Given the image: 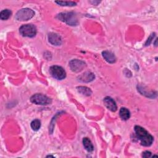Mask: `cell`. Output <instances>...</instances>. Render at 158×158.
I'll list each match as a JSON object with an SVG mask.
<instances>
[{
	"instance_id": "obj_5",
	"label": "cell",
	"mask_w": 158,
	"mask_h": 158,
	"mask_svg": "<svg viewBox=\"0 0 158 158\" xmlns=\"http://www.w3.org/2000/svg\"><path fill=\"white\" fill-rule=\"evenodd\" d=\"M30 101L37 105H48L52 102V99L46 95L37 93L30 98Z\"/></svg>"
},
{
	"instance_id": "obj_7",
	"label": "cell",
	"mask_w": 158,
	"mask_h": 158,
	"mask_svg": "<svg viewBox=\"0 0 158 158\" xmlns=\"http://www.w3.org/2000/svg\"><path fill=\"white\" fill-rule=\"evenodd\" d=\"M69 65L72 71L74 72H79L85 68L86 63L79 59H73L69 63Z\"/></svg>"
},
{
	"instance_id": "obj_18",
	"label": "cell",
	"mask_w": 158,
	"mask_h": 158,
	"mask_svg": "<svg viewBox=\"0 0 158 158\" xmlns=\"http://www.w3.org/2000/svg\"><path fill=\"white\" fill-rule=\"evenodd\" d=\"M154 36H155V33H152V34L149 36V37L148 38V40L146 41V43H145V46H148V45H149V44H150V43H151L152 40L154 38Z\"/></svg>"
},
{
	"instance_id": "obj_8",
	"label": "cell",
	"mask_w": 158,
	"mask_h": 158,
	"mask_svg": "<svg viewBox=\"0 0 158 158\" xmlns=\"http://www.w3.org/2000/svg\"><path fill=\"white\" fill-rule=\"evenodd\" d=\"M103 101H104V105L109 110H110L112 112H115L117 110V104L115 101L112 98L107 96L104 98Z\"/></svg>"
},
{
	"instance_id": "obj_15",
	"label": "cell",
	"mask_w": 158,
	"mask_h": 158,
	"mask_svg": "<svg viewBox=\"0 0 158 158\" xmlns=\"http://www.w3.org/2000/svg\"><path fill=\"white\" fill-rule=\"evenodd\" d=\"M12 12L9 9H4L2 10L0 12V19L2 20H7L11 15Z\"/></svg>"
},
{
	"instance_id": "obj_16",
	"label": "cell",
	"mask_w": 158,
	"mask_h": 158,
	"mask_svg": "<svg viewBox=\"0 0 158 158\" xmlns=\"http://www.w3.org/2000/svg\"><path fill=\"white\" fill-rule=\"evenodd\" d=\"M56 3L59 4L61 6H68V7H72L77 5V3L73 1H55Z\"/></svg>"
},
{
	"instance_id": "obj_13",
	"label": "cell",
	"mask_w": 158,
	"mask_h": 158,
	"mask_svg": "<svg viewBox=\"0 0 158 158\" xmlns=\"http://www.w3.org/2000/svg\"><path fill=\"white\" fill-rule=\"evenodd\" d=\"M77 91L79 93L81 94L82 95L89 96L92 94V91L91 90L90 88L86 87V86H80L77 87Z\"/></svg>"
},
{
	"instance_id": "obj_10",
	"label": "cell",
	"mask_w": 158,
	"mask_h": 158,
	"mask_svg": "<svg viewBox=\"0 0 158 158\" xmlns=\"http://www.w3.org/2000/svg\"><path fill=\"white\" fill-rule=\"evenodd\" d=\"M102 56L106 61L110 64H113L116 61V57L114 53L109 51H104L102 52Z\"/></svg>"
},
{
	"instance_id": "obj_17",
	"label": "cell",
	"mask_w": 158,
	"mask_h": 158,
	"mask_svg": "<svg viewBox=\"0 0 158 158\" xmlns=\"http://www.w3.org/2000/svg\"><path fill=\"white\" fill-rule=\"evenodd\" d=\"M31 127L33 130L38 131L41 127V122L38 119H35L31 122Z\"/></svg>"
},
{
	"instance_id": "obj_20",
	"label": "cell",
	"mask_w": 158,
	"mask_h": 158,
	"mask_svg": "<svg viewBox=\"0 0 158 158\" xmlns=\"http://www.w3.org/2000/svg\"><path fill=\"white\" fill-rule=\"evenodd\" d=\"M101 1H89V2H91L93 5H98Z\"/></svg>"
},
{
	"instance_id": "obj_2",
	"label": "cell",
	"mask_w": 158,
	"mask_h": 158,
	"mask_svg": "<svg viewBox=\"0 0 158 158\" xmlns=\"http://www.w3.org/2000/svg\"><path fill=\"white\" fill-rule=\"evenodd\" d=\"M56 18L70 26H76L78 24L77 15L73 12L60 13L56 16Z\"/></svg>"
},
{
	"instance_id": "obj_12",
	"label": "cell",
	"mask_w": 158,
	"mask_h": 158,
	"mask_svg": "<svg viewBox=\"0 0 158 158\" xmlns=\"http://www.w3.org/2000/svg\"><path fill=\"white\" fill-rule=\"evenodd\" d=\"M83 144L85 149L88 152H92L94 150V146L91 141V140L88 138H84L83 139Z\"/></svg>"
},
{
	"instance_id": "obj_11",
	"label": "cell",
	"mask_w": 158,
	"mask_h": 158,
	"mask_svg": "<svg viewBox=\"0 0 158 158\" xmlns=\"http://www.w3.org/2000/svg\"><path fill=\"white\" fill-rule=\"evenodd\" d=\"M94 77H95L94 73L89 72H86L80 75L78 78V80L83 82H90L94 79Z\"/></svg>"
},
{
	"instance_id": "obj_9",
	"label": "cell",
	"mask_w": 158,
	"mask_h": 158,
	"mask_svg": "<svg viewBox=\"0 0 158 158\" xmlns=\"http://www.w3.org/2000/svg\"><path fill=\"white\" fill-rule=\"evenodd\" d=\"M48 41L51 44L54 46H59L62 43V38L60 36L54 33H51L48 35Z\"/></svg>"
},
{
	"instance_id": "obj_3",
	"label": "cell",
	"mask_w": 158,
	"mask_h": 158,
	"mask_svg": "<svg viewBox=\"0 0 158 158\" xmlns=\"http://www.w3.org/2000/svg\"><path fill=\"white\" fill-rule=\"evenodd\" d=\"M35 12L32 9L23 8L17 11L15 18L19 21H27L31 19L35 15Z\"/></svg>"
},
{
	"instance_id": "obj_6",
	"label": "cell",
	"mask_w": 158,
	"mask_h": 158,
	"mask_svg": "<svg viewBox=\"0 0 158 158\" xmlns=\"http://www.w3.org/2000/svg\"><path fill=\"white\" fill-rule=\"evenodd\" d=\"M51 75L56 79L61 80L66 77V72L65 70L60 66L52 65L49 68Z\"/></svg>"
},
{
	"instance_id": "obj_4",
	"label": "cell",
	"mask_w": 158,
	"mask_h": 158,
	"mask_svg": "<svg viewBox=\"0 0 158 158\" xmlns=\"http://www.w3.org/2000/svg\"><path fill=\"white\" fill-rule=\"evenodd\" d=\"M19 32L23 36L32 38L36 35L37 30L34 25L25 24L20 27Z\"/></svg>"
},
{
	"instance_id": "obj_19",
	"label": "cell",
	"mask_w": 158,
	"mask_h": 158,
	"mask_svg": "<svg viewBox=\"0 0 158 158\" xmlns=\"http://www.w3.org/2000/svg\"><path fill=\"white\" fill-rule=\"evenodd\" d=\"M142 156L143 157H151V152L150 151H144V152H143V154H142Z\"/></svg>"
},
{
	"instance_id": "obj_14",
	"label": "cell",
	"mask_w": 158,
	"mask_h": 158,
	"mask_svg": "<svg viewBox=\"0 0 158 158\" xmlns=\"http://www.w3.org/2000/svg\"><path fill=\"white\" fill-rule=\"evenodd\" d=\"M120 118L123 120H127L130 117V112L129 110L125 107H122L119 111Z\"/></svg>"
},
{
	"instance_id": "obj_1",
	"label": "cell",
	"mask_w": 158,
	"mask_h": 158,
	"mask_svg": "<svg viewBox=\"0 0 158 158\" xmlns=\"http://www.w3.org/2000/svg\"><path fill=\"white\" fill-rule=\"evenodd\" d=\"M135 131L137 137L140 140L141 145L144 146H150L152 144L154 141L153 136L144 128L136 125L135 127Z\"/></svg>"
}]
</instances>
